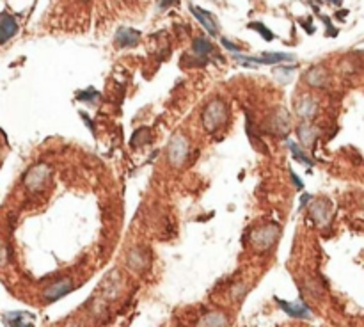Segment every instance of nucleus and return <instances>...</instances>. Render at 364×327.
<instances>
[{
	"label": "nucleus",
	"mask_w": 364,
	"mask_h": 327,
	"mask_svg": "<svg viewBox=\"0 0 364 327\" xmlns=\"http://www.w3.org/2000/svg\"><path fill=\"white\" fill-rule=\"evenodd\" d=\"M229 119V109L228 105L224 103L222 100H215L208 101V105L205 107L203 114H201V121H203V127L208 133H217L220 128H224L228 125Z\"/></svg>",
	"instance_id": "1"
},
{
	"label": "nucleus",
	"mask_w": 364,
	"mask_h": 327,
	"mask_svg": "<svg viewBox=\"0 0 364 327\" xmlns=\"http://www.w3.org/2000/svg\"><path fill=\"white\" fill-rule=\"evenodd\" d=\"M213 50L215 48L206 37H196L192 41V54L182 57V66H187V68L206 66V64H210V55L213 54Z\"/></svg>",
	"instance_id": "2"
},
{
	"label": "nucleus",
	"mask_w": 364,
	"mask_h": 327,
	"mask_svg": "<svg viewBox=\"0 0 364 327\" xmlns=\"http://www.w3.org/2000/svg\"><path fill=\"white\" fill-rule=\"evenodd\" d=\"M188 155H190L188 139L185 135H182V133H174L173 139L169 141V148H167L169 164L173 167H182V165L187 164Z\"/></svg>",
	"instance_id": "3"
},
{
	"label": "nucleus",
	"mask_w": 364,
	"mask_h": 327,
	"mask_svg": "<svg viewBox=\"0 0 364 327\" xmlns=\"http://www.w3.org/2000/svg\"><path fill=\"white\" fill-rule=\"evenodd\" d=\"M279 233H281V229H279L277 224H265V226L258 228V229L250 235V240H252V245H254L260 253H265V251H269L270 247L277 242Z\"/></svg>",
	"instance_id": "4"
},
{
	"label": "nucleus",
	"mask_w": 364,
	"mask_h": 327,
	"mask_svg": "<svg viewBox=\"0 0 364 327\" xmlns=\"http://www.w3.org/2000/svg\"><path fill=\"white\" fill-rule=\"evenodd\" d=\"M52 169L48 164H36L34 167L29 169V173L23 178V183L30 192H39L46 183L50 182Z\"/></svg>",
	"instance_id": "5"
},
{
	"label": "nucleus",
	"mask_w": 364,
	"mask_h": 327,
	"mask_svg": "<svg viewBox=\"0 0 364 327\" xmlns=\"http://www.w3.org/2000/svg\"><path fill=\"white\" fill-rule=\"evenodd\" d=\"M235 61L242 63L243 66H252V64H279V63H284V61H295V55L293 54H282V52H265L261 54V57H252V55H240V54H233Z\"/></svg>",
	"instance_id": "6"
},
{
	"label": "nucleus",
	"mask_w": 364,
	"mask_h": 327,
	"mask_svg": "<svg viewBox=\"0 0 364 327\" xmlns=\"http://www.w3.org/2000/svg\"><path fill=\"white\" fill-rule=\"evenodd\" d=\"M269 132H272L273 135L277 137H288L291 130V119H290V114H288L286 109L282 107H277L273 110V114L270 116L269 119Z\"/></svg>",
	"instance_id": "7"
},
{
	"label": "nucleus",
	"mask_w": 364,
	"mask_h": 327,
	"mask_svg": "<svg viewBox=\"0 0 364 327\" xmlns=\"http://www.w3.org/2000/svg\"><path fill=\"white\" fill-rule=\"evenodd\" d=\"M309 212H311V217H313L314 224H318V226H327L329 221H331V215H333L331 201L325 199V197L313 199L311 201Z\"/></svg>",
	"instance_id": "8"
},
{
	"label": "nucleus",
	"mask_w": 364,
	"mask_h": 327,
	"mask_svg": "<svg viewBox=\"0 0 364 327\" xmlns=\"http://www.w3.org/2000/svg\"><path fill=\"white\" fill-rule=\"evenodd\" d=\"M275 302L279 304V308L291 318L297 320H311L313 313H311L309 306H305L302 300H295V302H288V300H281L279 297H275Z\"/></svg>",
	"instance_id": "9"
},
{
	"label": "nucleus",
	"mask_w": 364,
	"mask_h": 327,
	"mask_svg": "<svg viewBox=\"0 0 364 327\" xmlns=\"http://www.w3.org/2000/svg\"><path fill=\"white\" fill-rule=\"evenodd\" d=\"M73 288H75V286H73L71 279L64 277V279L54 283V285H50L48 288L43 290V299L52 304V302H55V300H59V299H62V297L68 295L69 292H73Z\"/></svg>",
	"instance_id": "10"
},
{
	"label": "nucleus",
	"mask_w": 364,
	"mask_h": 327,
	"mask_svg": "<svg viewBox=\"0 0 364 327\" xmlns=\"http://www.w3.org/2000/svg\"><path fill=\"white\" fill-rule=\"evenodd\" d=\"M118 48H133L141 41V32L132 27H119L114 36Z\"/></svg>",
	"instance_id": "11"
},
{
	"label": "nucleus",
	"mask_w": 364,
	"mask_h": 327,
	"mask_svg": "<svg viewBox=\"0 0 364 327\" xmlns=\"http://www.w3.org/2000/svg\"><path fill=\"white\" fill-rule=\"evenodd\" d=\"M16 32H18L16 18L11 16L9 13H2V16H0V43L5 45Z\"/></svg>",
	"instance_id": "12"
},
{
	"label": "nucleus",
	"mask_w": 364,
	"mask_h": 327,
	"mask_svg": "<svg viewBox=\"0 0 364 327\" xmlns=\"http://www.w3.org/2000/svg\"><path fill=\"white\" fill-rule=\"evenodd\" d=\"M190 13L199 20L201 25H203V27L212 34V36H217L218 29H217V23H215V18L212 16V14L206 13V11H203V9H199V7H196V5H190Z\"/></svg>",
	"instance_id": "13"
},
{
	"label": "nucleus",
	"mask_w": 364,
	"mask_h": 327,
	"mask_svg": "<svg viewBox=\"0 0 364 327\" xmlns=\"http://www.w3.org/2000/svg\"><path fill=\"white\" fill-rule=\"evenodd\" d=\"M4 324L5 326H32L34 324V315L25 313V311H11V313H4Z\"/></svg>",
	"instance_id": "14"
},
{
	"label": "nucleus",
	"mask_w": 364,
	"mask_h": 327,
	"mask_svg": "<svg viewBox=\"0 0 364 327\" xmlns=\"http://www.w3.org/2000/svg\"><path fill=\"white\" fill-rule=\"evenodd\" d=\"M297 133H299V141H301L302 146H305V148H311V146L314 144V141H316V137H318V130H316L313 125H309V123H305V121L299 125Z\"/></svg>",
	"instance_id": "15"
},
{
	"label": "nucleus",
	"mask_w": 364,
	"mask_h": 327,
	"mask_svg": "<svg viewBox=\"0 0 364 327\" xmlns=\"http://www.w3.org/2000/svg\"><path fill=\"white\" fill-rule=\"evenodd\" d=\"M144 255L146 253L141 249V247L130 251V255H128V267L133 268V270H137V272L146 270L148 265H150V260H148V256H144Z\"/></svg>",
	"instance_id": "16"
},
{
	"label": "nucleus",
	"mask_w": 364,
	"mask_h": 327,
	"mask_svg": "<svg viewBox=\"0 0 364 327\" xmlns=\"http://www.w3.org/2000/svg\"><path fill=\"white\" fill-rule=\"evenodd\" d=\"M297 112H299V116H301L302 119H311L314 114L318 112V103H316V100L311 98V96H304V98L299 101V105H297Z\"/></svg>",
	"instance_id": "17"
},
{
	"label": "nucleus",
	"mask_w": 364,
	"mask_h": 327,
	"mask_svg": "<svg viewBox=\"0 0 364 327\" xmlns=\"http://www.w3.org/2000/svg\"><path fill=\"white\" fill-rule=\"evenodd\" d=\"M304 80L305 84H309L313 87H323L325 82H327V71L322 68V66H314L311 68L309 71L304 75Z\"/></svg>",
	"instance_id": "18"
},
{
	"label": "nucleus",
	"mask_w": 364,
	"mask_h": 327,
	"mask_svg": "<svg viewBox=\"0 0 364 327\" xmlns=\"http://www.w3.org/2000/svg\"><path fill=\"white\" fill-rule=\"evenodd\" d=\"M148 142H151V130L148 127H142L139 130H135L132 139H130V146L132 148H139V146H144Z\"/></svg>",
	"instance_id": "19"
},
{
	"label": "nucleus",
	"mask_w": 364,
	"mask_h": 327,
	"mask_svg": "<svg viewBox=\"0 0 364 327\" xmlns=\"http://www.w3.org/2000/svg\"><path fill=\"white\" fill-rule=\"evenodd\" d=\"M286 146H288V150H290V153L293 155V159L299 160V162H302L304 165H307V167H311L313 165V160L307 157V155L304 153V151L299 148V146L295 144L293 141H290V139H286Z\"/></svg>",
	"instance_id": "20"
},
{
	"label": "nucleus",
	"mask_w": 364,
	"mask_h": 327,
	"mask_svg": "<svg viewBox=\"0 0 364 327\" xmlns=\"http://www.w3.org/2000/svg\"><path fill=\"white\" fill-rule=\"evenodd\" d=\"M199 324L201 326H228V317L224 313L215 311V313L205 315V317L201 318Z\"/></svg>",
	"instance_id": "21"
},
{
	"label": "nucleus",
	"mask_w": 364,
	"mask_h": 327,
	"mask_svg": "<svg viewBox=\"0 0 364 327\" xmlns=\"http://www.w3.org/2000/svg\"><path fill=\"white\" fill-rule=\"evenodd\" d=\"M297 66H277V68L273 69V77L277 78L281 84H288V82L291 80V73L295 71Z\"/></svg>",
	"instance_id": "22"
},
{
	"label": "nucleus",
	"mask_w": 364,
	"mask_h": 327,
	"mask_svg": "<svg viewBox=\"0 0 364 327\" xmlns=\"http://www.w3.org/2000/svg\"><path fill=\"white\" fill-rule=\"evenodd\" d=\"M98 98H100V91H98V89H94V87H87L86 91H78L77 93V100L78 101H86V103H94Z\"/></svg>",
	"instance_id": "23"
},
{
	"label": "nucleus",
	"mask_w": 364,
	"mask_h": 327,
	"mask_svg": "<svg viewBox=\"0 0 364 327\" xmlns=\"http://www.w3.org/2000/svg\"><path fill=\"white\" fill-rule=\"evenodd\" d=\"M247 27L252 29V31H256V32H260V36L263 37L265 41H272L273 37H275L273 36V32L270 31V29L265 27V23H261V22H250Z\"/></svg>",
	"instance_id": "24"
},
{
	"label": "nucleus",
	"mask_w": 364,
	"mask_h": 327,
	"mask_svg": "<svg viewBox=\"0 0 364 327\" xmlns=\"http://www.w3.org/2000/svg\"><path fill=\"white\" fill-rule=\"evenodd\" d=\"M220 43H222V46H224V48H226V50L233 52V54H240V50H242L240 46H238V45H235V43H231V41H229V39H226V37H222V39H220Z\"/></svg>",
	"instance_id": "25"
},
{
	"label": "nucleus",
	"mask_w": 364,
	"mask_h": 327,
	"mask_svg": "<svg viewBox=\"0 0 364 327\" xmlns=\"http://www.w3.org/2000/svg\"><path fill=\"white\" fill-rule=\"evenodd\" d=\"M322 20H323V23H325V27H327V36L329 37H334V36H337V29L334 27L333 25V22H331V18H327V16H322Z\"/></svg>",
	"instance_id": "26"
},
{
	"label": "nucleus",
	"mask_w": 364,
	"mask_h": 327,
	"mask_svg": "<svg viewBox=\"0 0 364 327\" xmlns=\"http://www.w3.org/2000/svg\"><path fill=\"white\" fill-rule=\"evenodd\" d=\"M290 176H291V180H293V185H295L299 191H304V182H302L301 178L297 176V173L293 171V169H290Z\"/></svg>",
	"instance_id": "27"
},
{
	"label": "nucleus",
	"mask_w": 364,
	"mask_h": 327,
	"mask_svg": "<svg viewBox=\"0 0 364 327\" xmlns=\"http://www.w3.org/2000/svg\"><path fill=\"white\" fill-rule=\"evenodd\" d=\"M309 201H313V196L307 194V192H304V194L301 196V206H299V210L305 208V204L309 203Z\"/></svg>",
	"instance_id": "28"
},
{
	"label": "nucleus",
	"mask_w": 364,
	"mask_h": 327,
	"mask_svg": "<svg viewBox=\"0 0 364 327\" xmlns=\"http://www.w3.org/2000/svg\"><path fill=\"white\" fill-rule=\"evenodd\" d=\"M174 4H178V0H160V9L165 11L169 5H174Z\"/></svg>",
	"instance_id": "29"
},
{
	"label": "nucleus",
	"mask_w": 364,
	"mask_h": 327,
	"mask_svg": "<svg viewBox=\"0 0 364 327\" xmlns=\"http://www.w3.org/2000/svg\"><path fill=\"white\" fill-rule=\"evenodd\" d=\"M80 116H82V119H84V123H86L87 127H89V130H91L92 133H94V125L91 123V119H89V116H87L86 112H80Z\"/></svg>",
	"instance_id": "30"
},
{
	"label": "nucleus",
	"mask_w": 364,
	"mask_h": 327,
	"mask_svg": "<svg viewBox=\"0 0 364 327\" xmlns=\"http://www.w3.org/2000/svg\"><path fill=\"white\" fill-rule=\"evenodd\" d=\"M329 4H333V5H341L343 0H327Z\"/></svg>",
	"instance_id": "31"
}]
</instances>
